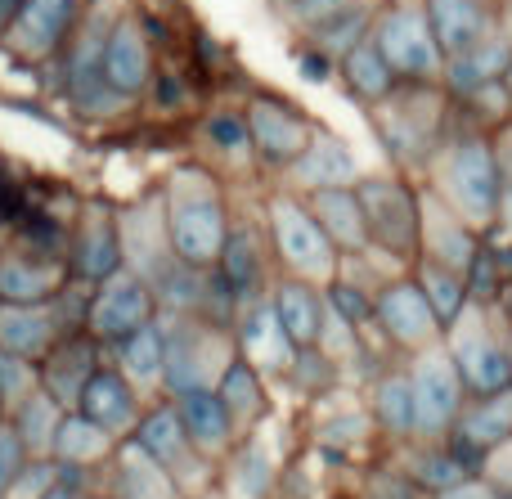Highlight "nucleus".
<instances>
[{
	"instance_id": "f704fd0d",
	"label": "nucleus",
	"mask_w": 512,
	"mask_h": 499,
	"mask_svg": "<svg viewBox=\"0 0 512 499\" xmlns=\"http://www.w3.org/2000/svg\"><path fill=\"white\" fill-rule=\"evenodd\" d=\"M310 216L319 221L324 239L337 248V257H364L369 248V230H364V207L355 189H319L306 194Z\"/></svg>"
},
{
	"instance_id": "37998d69",
	"label": "nucleus",
	"mask_w": 512,
	"mask_h": 499,
	"mask_svg": "<svg viewBox=\"0 0 512 499\" xmlns=\"http://www.w3.org/2000/svg\"><path fill=\"white\" fill-rule=\"evenodd\" d=\"M63 405L54 401L50 392H32L23 405H18V414L9 423H14V432H18V441H23V450H27V459H50V446H54V432H59V423H63Z\"/></svg>"
},
{
	"instance_id": "5fc2aeb1",
	"label": "nucleus",
	"mask_w": 512,
	"mask_h": 499,
	"mask_svg": "<svg viewBox=\"0 0 512 499\" xmlns=\"http://www.w3.org/2000/svg\"><path fill=\"white\" fill-rule=\"evenodd\" d=\"M436 499H504V495H499L490 482H481V477H468V482H459L454 491H445Z\"/></svg>"
},
{
	"instance_id": "2f4dec72",
	"label": "nucleus",
	"mask_w": 512,
	"mask_h": 499,
	"mask_svg": "<svg viewBox=\"0 0 512 499\" xmlns=\"http://www.w3.org/2000/svg\"><path fill=\"white\" fill-rule=\"evenodd\" d=\"M108 365L140 392L144 405L162 401V374H167V342H162V324H144V329L126 333L122 342L108 347Z\"/></svg>"
},
{
	"instance_id": "4468645a",
	"label": "nucleus",
	"mask_w": 512,
	"mask_h": 499,
	"mask_svg": "<svg viewBox=\"0 0 512 499\" xmlns=\"http://www.w3.org/2000/svg\"><path fill=\"white\" fill-rule=\"evenodd\" d=\"M131 441L158 468H167L171 482L180 486V495L185 499H194V495H203L207 486H216V473H221V468L207 464V459L189 446L185 428H180V414H176V405L171 401L144 405V419H140V428H135Z\"/></svg>"
},
{
	"instance_id": "de8ad7c7",
	"label": "nucleus",
	"mask_w": 512,
	"mask_h": 499,
	"mask_svg": "<svg viewBox=\"0 0 512 499\" xmlns=\"http://www.w3.org/2000/svg\"><path fill=\"white\" fill-rule=\"evenodd\" d=\"M81 473H68V468H59L54 459H27L23 468H18V477L9 482V491L0 499H45L50 491H59V486L77 482Z\"/></svg>"
},
{
	"instance_id": "1a4fd4ad",
	"label": "nucleus",
	"mask_w": 512,
	"mask_h": 499,
	"mask_svg": "<svg viewBox=\"0 0 512 499\" xmlns=\"http://www.w3.org/2000/svg\"><path fill=\"white\" fill-rule=\"evenodd\" d=\"M86 293L90 288L68 284L54 302H36V306L0 302V351L41 365L63 338L86 329Z\"/></svg>"
},
{
	"instance_id": "412c9836",
	"label": "nucleus",
	"mask_w": 512,
	"mask_h": 499,
	"mask_svg": "<svg viewBox=\"0 0 512 499\" xmlns=\"http://www.w3.org/2000/svg\"><path fill=\"white\" fill-rule=\"evenodd\" d=\"M158 72V54H153V36L144 27L140 14H117L104 41V81L113 95H122L126 104H140L153 86Z\"/></svg>"
},
{
	"instance_id": "a211bd4d",
	"label": "nucleus",
	"mask_w": 512,
	"mask_h": 499,
	"mask_svg": "<svg viewBox=\"0 0 512 499\" xmlns=\"http://www.w3.org/2000/svg\"><path fill=\"white\" fill-rule=\"evenodd\" d=\"M81 14L86 0H23L14 23L0 36V50L23 63H54L77 32Z\"/></svg>"
},
{
	"instance_id": "ea45409f",
	"label": "nucleus",
	"mask_w": 512,
	"mask_h": 499,
	"mask_svg": "<svg viewBox=\"0 0 512 499\" xmlns=\"http://www.w3.org/2000/svg\"><path fill=\"white\" fill-rule=\"evenodd\" d=\"M108 473H113V491L117 499H185L180 486L171 482L167 468H158L149 455H144L135 441H122L108 459Z\"/></svg>"
},
{
	"instance_id": "a19ab883",
	"label": "nucleus",
	"mask_w": 512,
	"mask_h": 499,
	"mask_svg": "<svg viewBox=\"0 0 512 499\" xmlns=\"http://www.w3.org/2000/svg\"><path fill=\"white\" fill-rule=\"evenodd\" d=\"M337 72H342L346 95H351L355 104H364V108L382 104V99H391L400 90L396 72H391V63L382 59V50L373 45V36H364L355 50H346L342 59H337Z\"/></svg>"
},
{
	"instance_id": "393cba45",
	"label": "nucleus",
	"mask_w": 512,
	"mask_h": 499,
	"mask_svg": "<svg viewBox=\"0 0 512 499\" xmlns=\"http://www.w3.org/2000/svg\"><path fill=\"white\" fill-rule=\"evenodd\" d=\"M230 333H234V351L248 360L265 383H283V374H288L297 347H292V338L283 333V324H279V315H274L270 297L243 306Z\"/></svg>"
},
{
	"instance_id": "bb28decb",
	"label": "nucleus",
	"mask_w": 512,
	"mask_h": 499,
	"mask_svg": "<svg viewBox=\"0 0 512 499\" xmlns=\"http://www.w3.org/2000/svg\"><path fill=\"white\" fill-rule=\"evenodd\" d=\"M418 203H423V257L454 270V275H468V266L477 261L486 239L477 230H468L427 185H418Z\"/></svg>"
},
{
	"instance_id": "b1692460",
	"label": "nucleus",
	"mask_w": 512,
	"mask_h": 499,
	"mask_svg": "<svg viewBox=\"0 0 512 499\" xmlns=\"http://www.w3.org/2000/svg\"><path fill=\"white\" fill-rule=\"evenodd\" d=\"M504 441H512V387L499 396H477V401L463 405V414L450 428L445 446H450L454 455H459V464L477 477L481 464H486V455L495 446H504Z\"/></svg>"
},
{
	"instance_id": "5701e85b",
	"label": "nucleus",
	"mask_w": 512,
	"mask_h": 499,
	"mask_svg": "<svg viewBox=\"0 0 512 499\" xmlns=\"http://www.w3.org/2000/svg\"><path fill=\"white\" fill-rule=\"evenodd\" d=\"M68 284H72V275H68L63 252L5 243V252H0V302H9V306L54 302Z\"/></svg>"
},
{
	"instance_id": "f8f14e48",
	"label": "nucleus",
	"mask_w": 512,
	"mask_h": 499,
	"mask_svg": "<svg viewBox=\"0 0 512 499\" xmlns=\"http://www.w3.org/2000/svg\"><path fill=\"white\" fill-rule=\"evenodd\" d=\"M243 117H248V135H252V153H256V171H270L279 176L283 167L301 158V149L310 144L315 135V117L301 113L292 99L270 95V90H252L243 99Z\"/></svg>"
},
{
	"instance_id": "72a5a7b5",
	"label": "nucleus",
	"mask_w": 512,
	"mask_h": 499,
	"mask_svg": "<svg viewBox=\"0 0 512 499\" xmlns=\"http://www.w3.org/2000/svg\"><path fill=\"white\" fill-rule=\"evenodd\" d=\"M373 437H378V432H373V419H369L364 401L351 392V387H342V392H333V396L319 401V419H315L319 450H328V455H337V459L360 455Z\"/></svg>"
},
{
	"instance_id": "7c9ffc66",
	"label": "nucleus",
	"mask_w": 512,
	"mask_h": 499,
	"mask_svg": "<svg viewBox=\"0 0 512 499\" xmlns=\"http://www.w3.org/2000/svg\"><path fill=\"white\" fill-rule=\"evenodd\" d=\"M279 455L265 441V428L243 437L239 446L230 450V459L216 473V486L225 491V499H270L279 491Z\"/></svg>"
},
{
	"instance_id": "c9c22d12",
	"label": "nucleus",
	"mask_w": 512,
	"mask_h": 499,
	"mask_svg": "<svg viewBox=\"0 0 512 499\" xmlns=\"http://www.w3.org/2000/svg\"><path fill=\"white\" fill-rule=\"evenodd\" d=\"M216 396H221L225 414L234 419L239 441L252 437V432H261L265 423H270V383H265L243 356H234L230 365H225L221 383H216Z\"/></svg>"
},
{
	"instance_id": "a878e982",
	"label": "nucleus",
	"mask_w": 512,
	"mask_h": 499,
	"mask_svg": "<svg viewBox=\"0 0 512 499\" xmlns=\"http://www.w3.org/2000/svg\"><path fill=\"white\" fill-rule=\"evenodd\" d=\"M77 414H86L90 423H99L113 441H131L135 428H140V419H144V401H140V392L104 360V365L95 369V378L86 383V392H81Z\"/></svg>"
},
{
	"instance_id": "423d86ee",
	"label": "nucleus",
	"mask_w": 512,
	"mask_h": 499,
	"mask_svg": "<svg viewBox=\"0 0 512 499\" xmlns=\"http://www.w3.org/2000/svg\"><path fill=\"white\" fill-rule=\"evenodd\" d=\"M162 342H167V374H162V401L189 392H216L234 351V333L198 320V315H158Z\"/></svg>"
},
{
	"instance_id": "4d7b16f0",
	"label": "nucleus",
	"mask_w": 512,
	"mask_h": 499,
	"mask_svg": "<svg viewBox=\"0 0 512 499\" xmlns=\"http://www.w3.org/2000/svg\"><path fill=\"white\" fill-rule=\"evenodd\" d=\"M77 495H81V486H72V482H68V486H59V491H50L45 499H77Z\"/></svg>"
},
{
	"instance_id": "aec40b11",
	"label": "nucleus",
	"mask_w": 512,
	"mask_h": 499,
	"mask_svg": "<svg viewBox=\"0 0 512 499\" xmlns=\"http://www.w3.org/2000/svg\"><path fill=\"white\" fill-rule=\"evenodd\" d=\"M360 176H364V167L351 144H346L342 135H333L328 126H315V135H310V144L301 149V158L292 162V167H283L279 176H274V185L306 198V194H319V189H355Z\"/></svg>"
},
{
	"instance_id": "052dcab7",
	"label": "nucleus",
	"mask_w": 512,
	"mask_h": 499,
	"mask_svg": "<svg viewBox=\"0 0 512 499\" xmlns=\"http://www.w3.org/2000/svg\"><path fill=\"white\" fill-rule=\"evenodd\" d=\"M0 252H5V243H0Z\"/></svg>"
},
{
	"instance_id": "c03bdc74",
	"label": "nucleus",
	"mask_w": 512,
	"mask_h": 499,
	"mask_svg": "<svg viewBox=\"0 0 512 499\" xmlns=\"http://www.w3.org/2000/svg\"><path fill=\"white\" fill-rule=\"evenodd\" d=\"M373 9H369V0H360V5H351V9H342L337 18H328V23H319L315 32H306V45L310 50H319L328 63H337L346 50H355V45L364 41V36L373 32Z\"/></svg>"
},
{
	"instance_id": "f03ea898",
	"label": "nucleus",
	"mask_w": 512,
	"mask_h": 499,
	"mask_svg": "<svg viewBox=\"0 0 512 499\" xmlns=\"http://www.w3.org/2000/svg\"><path fill=\"white\" fill-rule=\"evenodd\" d=\"M162 216H167V239L176 261L194 270H212L230 234V185L216 176L207 162L189 158L162 176Z\"/></svg>"
},
{
	"instance_id": "09e8293b",
	"label": "nucleus",
	"mask_w": 512,
	"mask_h": 499,
	"mask_svg": "<svg viewBox=\"0 0 512 499\" xmlns=\"http://www.w3.org/2000/svg\"><path fill=\"white\" fill-rule=\"evenodd\" d=\"M360 499H427V495L400 473L396 459H387V464H373L369 473H364Z\"/></svg>"
},
{
	"instance_id": "6e6552de",
	"label": "nucleus",
	"mask_w": 512,
	"mask_h": 499,
	"mask_svg": "<svg viewBox=\"0 0 512 499\" xmlns=\"http://www.w3.org/2000/svg\"><path fill=\"white\" fill-rule=\"evenodd\" d=\"M113 9L108 5H90L86 14H81L77 32H72V41L63 45V72H59V86L63 95H68V108L81 117H90V122H108V117L126 113L122 95H113L104 81V41H108V27H113Z\"/></svg>"
},
{
	"instance_id": "39448f33",
	"label": "nucleus",
	"mask_w": 512,
	"mask_h": 499,
	"mask_svg": "<svg viewBox=\"0 0 512 499\" xmlns=\"http://www.w3.org/2000/svg\"><path fill=\"white\" fill-rule=\"evenodd\" d=\"M261 221H265V234H270V252H274L279 275L306 279V284H319V288L333 284L337 270H342V257H337V248L324 239V230H319V221L310 216L306 198L274 185L270 194L261 198Z\"/></svg>"
},
{
	"instance_id": "dca6fc26",
	"label": "nucleus",
	"mask_w": 512,
	"mask_h": 499,
	"mask_svg": "<svg viewBox=\"0 0 512 499\" xmlns=\"http://www.w3.org/2000/svg\"><path fill=\"white\" fill-rule=\"evenodd\" d=\"M158 320V297L144 284L135 270H113L108 279H99L86 293V333L99 342V347H113L126 333L144 329V324Z\"/></svg>"
},
{
	"instance_id": "4be33fe9",
	"label": "nucleus",
	"mask_w": 512,
	"mask_h": 499,
	"mask_svg": "<svg viewBox=\"0 0 512 499\" xmlns=\"http://www.w3.org/2000/svg\"><path fill=\"white\" fill-rule=\"evenodd\" d=\"M194 135H198V162H207L225 185L239 176H261V171H256V153H252L243 104H212L203 117H198Z\"/></svg>"
},
{
	"instance_id": "cd10ccee",
	"label": "nucleus",
	"mask_w": 512,
	"mask_h": 499,
	"mask_svg": "<svg viewBox=\"0 0 512 499\" xmlns=\"http://www.w3.org/2000/svg\"><path fill=\"white\" fill-rule=\"evenodd\" d=\"M104 360H108V351L81 329V333H72V338H63L36 369H41L45 392H50L63 410H77L81 392H86V383L95 378V369L104 365Z\"/></svg>"
},
{
	"instance_id": "603ef678",
	"label": "nucleus",
	"mask_w": 512,
	"mask_h": 499,
	"mask_svg": "<svg viewBox=\"0 0 512 499\" xmlns=\"http://www.w3.org/2000/svg\"><path fill=\"white\" fill-rule=\"evenodd\" d=\"M23 464H27V450H23V441H18L14 423L0 419V495L9 491V482L18 477V468Z\"/></svg>"
},
{
	"instance_id": "a18cd8bd",
	"label": "nucleus",
	"mask_w": 512,
	"mask_h": 499,
	"mask_svg": "<svg viewBox=\"0 0 512 499\" xmlns=\"http://www.w3.org/2000/svg\"><path fill=\"white\" fill-rule=\"evenodd\" d=\"M283 383H288L297 396H306V401H324V396L342 392L346 378H342V365H337L333 356H324L319 347H297Z\"/></svg>"
},
{
	"instance_id": "7ed1b4c3",
	"label": "nucleus",
	"mask_w": 512,
	"mask_h": 499,
	"mask_svg": "<svg viewBox=\"0 0 512 499\" xmlns=\"http://www.w3.org/2000/svg\"><path fill=\"white\" fill-rule=\"evenodd\" d=\"M387 162L409 180H423L432 153L454 126V99L441 86H400L391 99L364 108Z\"/></svg>"
},
{
	"instance_id": "58836bf2",
	"label": "nucleus",
	"mask_w": 512,
	"mask_h": 499,
	"mask_svg": "<svg viewBox=\"0 0 512 499\" xmlns=\"http://www.w3.org/2000/svg\"><path fill=\"white\" fill-rule=\"evenodd\" d=\"M122 446V441H113L99 423H90L86 414L68 410L59 423V432H54V446H50V459L59 468H68V473H81L86 477L90 468H108V459H113V450Z\"/></svg>"
},
{
	"instance_id": "4c0bfd02",
	"label": "nucleus",
	"mask_w": 512,
	"mask_h": 499,
	"mask_svg": "<svg viewBox=\"0 0 512 499\" xmlns=\"http://www.w3.org/2000/svg\"><path fill=\"white\" fill-rule=\"evenodd\" d=\"M391 459H396L400 473H405L427 499L454 491L459 482H468V477H472L445 441H405V446H396V455H391Z\"/></svg>"
},
{
	"instance_id": "8fccbe9b",
	"label": "nucleus",
	"mask_w": 512,
	"mask_h": 499,
	"mask_svg": "<svg viewBox=\"0 0 512 499\" xmlns=\"http://www.w3.org/2000/svg\"><path fill=\"white\" fill-rule=\"evenodd\" d=\"M149 95H153V108H162V113H189V108H194V90H189V81L180 77V72H171V68L153 72Z\"/></svg>"
},
{
	"instance_id": "3c124183",
	"label": "nucleus",
	"mask_w": 512,
	"mask_h": 499,
	"mask_svg": "<svg viewBox=\"0 0 512 499\" xmlns=\"http://www.w3.org/2000/svg\"><path fill=\"white\" fill-rule=\"evenodd\" d=\"M351 5H360V0H292V5H288V18L301 27V36H306V32H315L319 23L337 18L342 9H351Z\"/></svg>"
},
{
	"instance_id": "9d476101",
	"label": "nucleus",
	"mask_w": 512,
	"mask_h": 499,
	"mask_svg": "<svg viewBox=\"0 0 512 499\" xmlns=\"http://www.w3.org/2000/svg\"><path fill=\"white\" fill-rule=\"evenodd\" d=\"M373 45L382 50V59L391 63L400 86H441L445 54L432 36L423 5H391L373 18Z\"/></svg>"
},
{
	"instance_id": "c756f323",
	"label": "nucleus",
	"mask_w": 512,
	"mask_h": 499,
	"mask_svg": "<svg viewBox=\"0 0 512 499\" xmlns=\"http://www.w3.org/2000/svg\"><path fill=\"white\" fill-rule=\"evenodd\" d=\"M423 14L445 59L477 50L490 32H499V18L490 0H423Z\"/></svg>"
},
{
	"instance_id": "864d4df0",
	"label": "nucleus",
	"mask_w": 512,
	"mask_h": 499,
	"mask_svg": "<svg viewBox=\"0 0 512 499\" xmlns=\"http://www.w3.org/2000/svg\"><path fill=\"white\" fill-rule=\"evenodd\" d=\"M481 482H490L499 495H508L512 491V441H504V446H495L486 455V464H481Z\"/></svg>"
},
{
	"instance_id": "9b49d317",
	"label": "nucleus",
	"mask_w": 512,
	"mask_h": 499,
	"mask_svg": "<svg viewBox=\"0 0 512 499\" xmlns=\"http://www.w3.org/2000/svg\"><path fill=\"white\" fill-rule=\"evenodd\" d=\"M405 374L409 392H414V441H445L450 428L459 423L463 405H468L463 378L454 369L445 342L405 356Z\"/></svg>"
},
{
	"instance_id": "e433bc0d",
	"label": "nucleus",
	"mask_w": 512,
	"mask_h": 499,
	"mask_svg": "<svg viewBox=\"0 0 512 499\" xmlns=\"http://www.w3.org/2000/svg\"><path fill=\"white\" fill-rule=\"evenodd\" d=\"M270 306L279 315L283 333L292 338V347H315L319 324H324V288L306 284V279L279 275L270 284Z\"/></svg>"
},
{
	"instance_id": "ddd939ff",
	"label": "nucleus",
	"mask_w": 512,
	"mask_h": 499,
	"mask_svg": "<svg viewBox=\"0 0 512 499\" xmlns=\"http://www.w3.org/2000/svg\"><path fill=\"white\" fill-rule=\"evenodd\" d=\"M373 329H378V338L387 342L400 360L445 342L441 320H436V311L427 306L423 288H418V279L409 275V270L391 275L387 284L373 293Z\"/></svg>"
},
{
	"instance_id": "20e7f679",
	"label": "nucleus",
	"mask_w": 512,
	"mask_h": 499,
	"mask_svg": "<svg viewBox=\"0 0 512 499\" xmlns=\"http://www.w3.org/2000/svg\"><path fill=\"white\" fill-rule=\"evenodd\" d=\"M364 207V230H369V248L387 257L391 266L414 270L423 257V203H418V180L400 176V171H364L360 185Z\"/></svg>"
},
{
	"instance_id": "c85d7f7f",
	"label": "nucleus",
	"mask_w": 512,
	"mask_h": 499,
	"mask_svg": "<svg viewBox=\"0 0 512 499\" xmlns=\"http://www.w3.org/2000/svg\"><path fill=\"white\" fill-rule=\"evenodd\" d=\"M364 410L373 419V432H378L387 446H405L414 441V392H409V374L405 360H391L364 387Z\"/></svg>"
},
{
	"instance_id": "79ce46f5",
	"label": "nucleus",
	"mask_w": 512,
	"mask_h": 499,
	"mask_svg": "<svg viewBox=\"0 0 512 499\" xmlns=\"http://www.w3.org/2000/svg\"><path fill=\"white\" fill-rule=\"evenodd\" d=\"M409 275L418 279V288H423L427 306H432V311H436V320H441V329H450V324L459 320V315L472 306L468 279H463V275H454V270H445V266H436V261L418 257Z\"/></svg>"
},
{
	"instance_id": "2eb2a0df",
	"label": "nucleus",
	"mask_w": 512,
	"mask_h": 499,
	"mask_svg": "<svg viewBox=\"0 0 512 499\" xmlns=\"http://www.w3.org/2000/svg\"><path fill=\"white\" fill-rule=\"evenodd\" d=\"M212 270L225 279V288L239 297V306L270 297V284L279 279V266H274L261 207H256V212L230 216V234H225V248H221V257H216Z\"/></svg>"
},
{
	"instance_id": "0eeeda50",
	"label": "nucleus",
	"mask_w": 512,
	"mask_h": 499,
	"mask_svg": "<svg viewBox=\"0 0 512 499\" xmlns=\"http://www.w3.org/2000/svg\"><path fill=\"white\" fill-rule=\"evenodd\" d=\"M445 351H450L454 369H459L468 401L499 396L512 387V338L490 302H472L445 329Z\"/></svg>"
},
{
	"instance_id": "473e14b6",
	"label": "nucleus",
	"mask_w": 512,
	"mask_h": 499,
	"mask_svg": "<svg viewBox=\"0 0 512 499\" xmlns=\"http://www.w3.org/2000/svg\"><path fill=\"white\" fill-rule=\"evenodd\" d=\"M176 414H180V428H185L189 446L207 459V464L221 468L230 459V450L239 446V432H234V419L225 414L221 396L216 392H189V396H176Z\"/></svg>"
},
{
	"instance_id": "13d9d810",
	"label": "nucleus",
	"mask_w": 512,
	"mask_h": 499,
	"mask_svg": "<svg viewBox=\"0 0 512 499\" xmlns=\"http://www.w3.org/2000/svg\"><path fill=\"white\" fill-rule=\"evenodd\" d=\"M77 499H117V495H104V491H81Z\"/></svg>"
},
{
	"instance_id": "f3484780",
	"label": "nucleus",
	"mask_w": 512,
	"mask_h": 499,
	"mask_svg": "<svg viewBox=\"0 0 512 499\" xmlns=\"http://www.w3.org/2000/svg\"><path fill=\"white\" fill-rule=\"evenodd\" d=\"M72 284L95 288L113 270H122V234H117V203L108 198H86L77 207V221L68 230V248H63Z\"/></svg>"
},
{
	"instance_id": "6ab92c4d",
	"label": "nucleus",
	"mask_w": 512,
	"mask_h": 499,
	"mask_svg": "<svg viewBox=\"0 0 512 499\" xmlns=\"http://www.w3.org/2000/svg\"><path fill=\"white\" fill-rule=\"evenodd\" d=\"M117 234H122V266L135 270L144 284L162 279L171 266H176L158 189L144 198H131V203H117Z\"/></svg>"
},
{
	"instance_id": "bf43d9fd",
	"label": "nucleus",
	"mask_w": 512,
	"mask_h": 499,
	"mask_svg": "<svg viewBox=\"0 0 512 499\" xmlns=\"http://www.w3.org/2000/svg\"><path fill=\"white\" fill-rule=\"evenodd\" d=\"M504 499H512V491H508V495H504Z\"/></svg>"
},
{
	"instance_id": "f257e3e1",
	"label": "nucleus",
	"mask_w": 512,
	"mask_h": 499,
	"mask_svg": "<svg viewBox=\"0 0 512 499\" xmlns=\"http://www.w3.org/2000/svg\"><path fill=\"white\" fill-rule=\"evenodd\" d=\"M468 230H477L481 239L495 234L499 221V198H504V171H499V149H495V131L468 122L454 108V126L445 131L441 149L432 153L423 180Z\"/></svg>"
},
{
	"instance_id": "6e6d98bb",
	"label": "nucleus",
	"mask_w": 512,
	"mask_h": 499,
	"mask_svg": "<svg viewBox=\"0 0 512 499\" xmlns=\"http://www.w3.org/2000/svg\"><path fill=\"white\" fill-rule=\"evenodd\" d=\"M18 5H23V0H0V36H5V27H9V23H14Z\"/></svg>"
},
{
	"instance_id": "49530a36",
	"label": "nucleus",
	"mask_w": 512,
	"mask_h": 499,
	"mask_svg": "<svg viewBox=\"0 0 512 499\" xmlns=\"http://www.w3.org/2000/svg\"><path fill=\"white\" fill-rule=\"evenodd\" d=\"M32 392H41V369L23 356L0 351V419H14L18 405H23Z\"/></svg>"
}]
</instances>
